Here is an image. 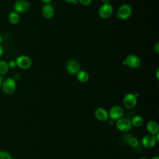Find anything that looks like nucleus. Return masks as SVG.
<instances>
[{
    "label": "nucleus",
    "mask_w": 159,
    "mask_h": 159,
    "mask_svg": "<svg viewBox=\"0 0 159 159\" xmlns=\"http://www.w3.org/2000/svg\"><path fill=\"white\" fill-rule=\"evenodd\" d=\"M109 117L112 120H117L122 118L124 114V109L119 106H114L111 107L108 112Z\"/></svg>",
    "instance_id": "nucleus-10"
},
{
    "label": "nucleus",
    "mask_w": 159,
    "mask_h": 159,
    "mask_svg": "<svg viewBox=\"0 0 159 159\" xmlns=\"http://www.w3.org/2000/svg\"><path fill=\"white\" fill-rule=\"evenodd\" d=\"M137 96L133 93H127L125 95L123 99V104L127 109L134 107L137 104Z\"/></svg>",
    "instance_id": "nucleus-8"
},
{
    "label": "nucleus",
    "mask_w": 159,
    "mask_h": 159,
    "mask_svg": "<svg viewBox=\"0 0 159 159\" xmlns=\"http://www.w3.org/2000/svg\"><path fill=\"white\" fill-rule=\"evenodd\" d=\"M92 0H78V3L81 4L83 6H88L91 4Z\"/></svg>",
    "instance_id": "nucleus-21"
},
{
    "label": "nucleus",
    "mask_w": 159,
    "mask_h": 159,
    "mask_svg": "<svg viewBox=\"0 0 159 159\" xmlns=\"http://www.w3.org/2000/svg\"><path fill=\"white\" fill-rule=\"evenodd\" d=\"M66 70L71 75H76L80 70V64L76 60H70L66 63Z\"/></svg>",
    "instance_id": "nucleus-7"
},
{
    "label": "nucleus",
    "mask_w": 159,
    "mask_h": 159,
    "mask_svg": "<svg viewBox=\"0 0 159 159\" xmlns=\"http://www.w3.org/2000/svg\"><path fill=\"white\" fill-rule=\"evenodd\" d=\"M7 20L12 25L17 24L20 20V14L16 11H11L7 16Z\"/></svg>",
    "instance_id": "nucleus-15"
},
{
    "label": "nucleus",
    "mask_w": 159,
    "mask_h": 159,
    "mask_svg": "<svg viewBox=\"0 0 159 159\" xmlns=\"http://www.w3.org/2000/svg\"><path fill=\"white\" fill-rule=\"evenodd\" d=\"M146 128L150 134L156 135L159 132V126L157 122L154 120H150L147 122Z\"/></svg>",
    "instance_id": "nucleus-14"
},
{
    "label": "nucleus",
    "mask_w": 159,
    "mask_h": 159,
    "mask_svg": "<svg viewBox=\"0 0 159 159\" xmlns=\"http://www.w3.org/2000/svg\"><path fill=\"white\" fill-rule=\"evenodd\" d=\"M0 159H13L11 154L5 150H0Z\"/></svg>",
    "instance_id": "nucleus-19"
},
{
    "label": "nucleus",
    "mask_w": 159,
    "mask_h": 159,
    "mask_svg": "<svg viewBox=\"0 0 159 159\" xmlns=\"http://www.w3.org/2000/svg\"><path fill=\"white\" fill-rule=\"evenodd\" d=\"M2 36L0 35V45H1V42H2Z\"/></svg>",
    "instance_id": "nucleus-31"
},
{
    "label": "nucleus",
    "mask_w": 159,
    "mask_h": 159,
    "mask_svg": "<svg viewBox=\"0 0 159 159\" xmlns=\"http://www.w3.org/2000/svg\"><path fill=\"white\" fill-rule=\"evenodd\" d=\"M124 62H125V64L127 66L131 68H137L141 64L140 58L137 55L133 54L127 55Z\"/></svg>",
    "instance_id": "nucleus-5"
},
{
    "label": "nucleus",
    "mask_w": 159,
    "mask_h": 159,
    "mask_svg": "<svg viewBox=\"0 0 159 159\" xmlns=\"http://www.w3.org/2000/svg\"><path fill=\"white\" fill-rule=\"evenodd\" d=\"M139 159H147V158H145V157H141V158H140Z\"/></svg>",
    "instance_id": "nucleus-32"
},
{
    "label": "nucleus",
    "mask_w": 159,
    "mask_h": 159,
    "mask_svg": "<svg viewBox=\"0 0 159 159\" xmlns=\"http://www.w3.org/2000/svg\"><path fill=\"white\" fill-rule=\"evenodd\" d=\"M30 8V3L27 0H17L14 4V11L20 14L27 12Z\"/></svg>",
    "instance_id": "nucleus-6"
},
{
    "label": "nucleus",
    "mask_w": 159,
    "mask_h": 159,
    "mask_svg": "<svg viewBox=\"0 0 159 159\" xmlns=\"http://www.w3.org/2000/svg\"><path fill=\"white\" fill-rule=\"evenodd\" d=\"M102 1L103 3H107V2H109V1L110 0H102Z\"/></svg>",
    "instance_id": "nucleus-29"
},
{
    "label": "nucleus",
    "mask_w": 159,
    "mask_h": 159,
    "mask_svg": "<svg viewBox=\"0 0 159 159\" xmlns=\"http://www.w3.org/2000/svg\"><path fill=\"white\" fill-rule=\"evenodd\" d=\"M76 78L80 82L86 83L89 80V75L87 71L84 70H80L76 74Z\"/></svg>",
    "instance_id": "nucleus-16"
},
{
    "label": "nucleus",
    "mask_w": 159,
    "mask_h": 159,
    "mask_svg": "<svg viewBox=\"0 0 159 159\" xmlns=\"http://www.w3.org/2000/svg\"><path fill=\"white\" fill-rule=\"evenodd\" d=\"M63 1H65L66 2L72 3V4H76L78 3V0H63Z\"/></svg>",
    "instance_id": "nucleus-24"
},
{
    "label": "nucleus",
    "mask_w": 159,
    "mask_h": 159,
    "mask_svg": "<svg viewBox=\"0 0 159 159\" xmlns=\"http://www.w3.org/2000/svg\"><path fill=\"white\" fill-rule=\"evenodd\" d=\"M158 73H159V69L158 68V69L157 70V71H156V77H157V79H158V78H159Z\"/></svg>",
    "instance_id": "nucleus-28"
},
{
    "label": "nucleus",
    "mask_w": 159,
    "mask_h": 159,
    "mask_svg": "<svg viewBox=\"0 0 159 159\" xmlns=\"http://www.w3.org/2000/svg\"><path fill=\"white\" fill-rule=\"evenodd\" d=\"M96 118L99 121H106L109 119L108 112L102 107H98L94 111Z\"/></svg>",
    "instance_id": "nucleus-13"
},
{
    "label": "nucleus",
    "mask_w": 159,
    "mask_h": 159,
    "mask_svg": "<svg viewBox=\"0 0 159 159\" xmlns=\"http://www.w3.org/2000/svg\"><path fill=\"white\" fill-rule=\"evenodd\" d=\"M40 1L45 4H48L52 1V0H40Z\"/></svg>",
    "instance_id": "nucleus-27"
},
{
    "label": "nucleus",
    "mask_w": 159,
    "mask_h": 159,
    "mask_svg": "<svg viewBox=\"0 0 159 159\" xmlns=\"http://www.w3.org/2000/svg\"><path fill=\"white\" fill-rule=\"evenodd\" d=\"M132 12L131 6L127 4H122L117 9L116 16L117 18L121 20H126L129 19Z\"/></svg>",
    "instance_id": "nucleus-2"
},
{
    "label": "nucleus",
    "mask_w": 159,
    "mask_h": 159,
    "mask_svg": "<svg viewBox=\"0 0 159 159\" xmlns=\"http://www.w3.org/2000/svg\"><path fill=\"white\" fill-rule=\"evenodd\" d=\"M16 88V81L12 78H7L4 80L1 86L2 92L7 95L13 94L15 92Z\"/></svg>",
    "instance_id": "nucleus-1"
},
{
    "label": "nucleus",
    "mask_w": 159,
    "mask_h": 159,
    "mask_svg": "<svg viewBox=\"0 0 159 159\" xmlns=\"http://www.w3.org/2000/svg\"><path fill=\"white\" fill-rule=\"evenodd\" d=\"M9 68L8 66L7 62L5 60H0V75L3 76L7 73L9 71Z\"/></svg>",
    "instance_id": "nucleus-18"
},
{
    "label": "nucleus",
    "mask_w": 159,
    "mask_h": 159,
    "mask_svg": "<svg viewBox=\"0 0 159 159\" xmlns=\"http://www.w3.org/2000/svg\"><path fill=\"white\" fill-rule=\"evenodd\" d=\"M17 66L22 70H27L32 66V62L30 57L27 55H21L18 56L16 60Z\"/></svg>",
    "instance_id": "nucleus-3"
},
{
    "label": "nucleus",
    "mask_w": 159,
    "mask_h": 159,
    "mask_svg": "<svg viewBox=\"0 0 159 159\" xmlns=\"http://www.w3.org/2000/svg\"><path fill=\"white\" fill-rule=\"evenodd\" d=\"M3 81H4V80H3L2 76L0 75V88H1V86H2V84Z\"/></svg>",
    "instance_id": "nucleus-26"
},
{
    "label": "nucleus",
    "mask_w": 159,
    "mask_h": 159,
    "mask_svg": "<svg viewBox=\"0 0 159 159\" xmlns=\"http://www.w3.org/2000/svg\"><path fill=\"white\" fill-rule=\"evenodd\" d=\"M129 144L132 148H135L139 145V140L135 137H131L129 140Z\"/></svg>",
    "instance_id": "nucleus-20"
},
{
    "label": "nucleus",
    "mask_w": 159,
    "mask_h": 159,
    "mask_svg": "<svg viewBox=\"0 0 159 159\" xmlns=\"http://www.w3.org/2000/svg\"><path fill=\"white\" fill-rule=\"evenodd\" d=\"M42 14L45 19H50L52 18L55 14V9L50 4H45L42 9Z\"/></svg>",
    "instance_id": "nucleus-12"
},
{
    "label": "nucleus",
    "mask_w": 159,
    "mask_h": 159,
    "mask_svg": "<svg viewBox=\"0 0 159 159\" xmlns=\"http://www.w3.org/2000/svg\"><path fill=\"white\" fill-rule=\"evenodd\" d=\"M151 159H159V157L157 156H155V157H153Z\"/></svg>",
    "instance_id": "nucleus-30"
},
{
    "label": "nucleus",
    "mask_w": 159,
    "mask_h": 159,
    "mask_svg": "<svg viewBox=\"0 0 159 159\" xmlns=\"http://www.w3.org/2000/svg\"><path fill=\"white\" fill-rule=\"evenodd\" d=\"M130 122L132 125L135 127H140L143 125L144 119L141 116H135L134 117H132Z\"/></svg>",
    "instance_id": "nucleus-17"
},
{
    "label": "nucleus",
    "mask_w": 159,
    "mask_h": 159,
    "mask_svg": "<svg viewBox=\"0 0 159 159\" xmlns=\"http://www.w3.org/2000/svg\"><path fill=\"white\" fill-rule=\"evenodd\" d=\"M113 13V7L109 3H103L99 7L98 11L99 16L103 19L109 18Z\"/></svg>",
    "instance_id": "nucleus-4"
},
{
    "label": "nucleus",
    "mask_w": 159,
    "mask_h": 159,
    "mask_svg": "<svg viewBox=\"0 0 159 159\" xmlns=\"http://www.w3.org/2000/svg\"><path fill=\"white\" fill-rule=\"evenodd\" d=\"M158 141L155 138V135L148 134L145 135L142 139V144L146 148H152L157 143Z\"/></svg>",
    "instance_id": "nucleus-11"
},
{
    "label": "nucleus",
    "mask_w": 159,
    "mask_h": 159,
    "mask_svg": "<svg viewBox=\"0 0 159 159\" xmlns=\"http://www.w3.org/2000/svg\"><path fill=\"white\" fill-rule=\"evenodd\" d=\"M4 53V48L2 47V46L1 45H0V57H1L2 55Z\"/></svg>",
    "instance_id": "nucleus-25"
},
{
    "label": "nucleus",
    "mask_w": 159,
    "mask_h": 159,
    "mask_svg": "<svg viewBox=\"0 0 159 159\" xmlns=\"http://www.w3.org/2000/svg\"><path fill=\"white\" fill-rule=\"evenodd\" d=\"M116 127L121 132H127L130 129L132 124L129 119L126 118H120L117 120Z\"/></svg>",
    "instance_id": "nucleus-9"
},
{
    "label": "nucleus",
    "mask_w": 159,
    "mask_h": 159,
    "mask_svg": "<svg viewBox=\"0 0 159 159\" xmlns=\"http://www.w3.org/2000/svg\"><path fill=\"white\" fill-rule=\"evenodd\" d=\"M154 50L157 53H159V42H157L154 45Z\"/></svg>",
    "instance_id": "nucleus-23"
},
{
    "label": "nucleus",
    "mask_w": 159,
    "mask_h": 159,
    "mask_svg": "<svg viewBox=\"0 0 159 159\" xmlns=\"http://www.w3.org/2000/svg\"><path fill=\"white\" fill-rule=\"evenodd\" d=\"M7 64H8V66H9V68H15L17 66L16 61L13 60H11L10 61H9L7 62Z\"/></svg>",
    "instance_id": "nucleus-22"
}]
</instances>
